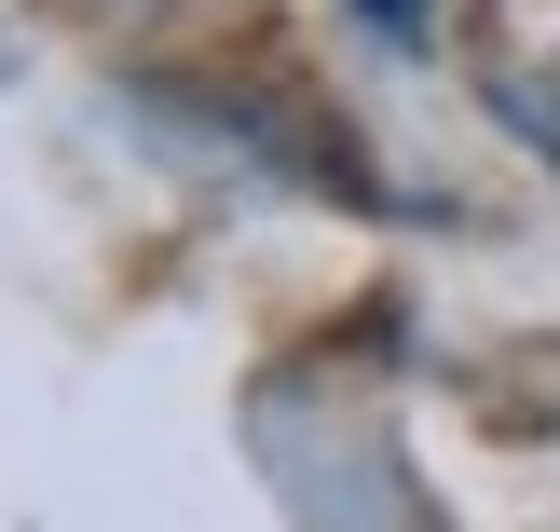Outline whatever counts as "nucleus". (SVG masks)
Instances as JSON below:
<instances>
[{"label":"nucleus","instance_id":"obj_1","mask_svg":"<svg viewBox=\"0 0 560 532\" xmlns=\"http://www.w3.org/2000/svg\"><path fill=\"white\" fill-rule=\"evenodd\" d=\"M479 96H492V123H506L520 151H534L547 178H560V69H492Z\"/></svg>","mask_w":560,"mask_h":532}]
</instances>
